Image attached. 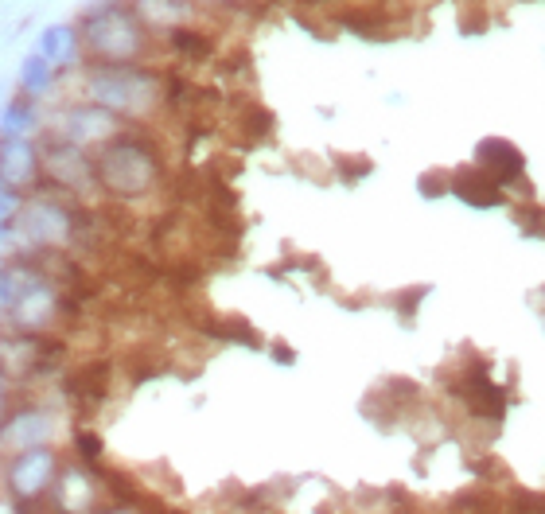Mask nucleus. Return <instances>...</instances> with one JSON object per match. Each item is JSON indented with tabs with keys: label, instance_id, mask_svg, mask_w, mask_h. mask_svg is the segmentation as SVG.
Masks as SVG:
<instances>
[{
	"label": "nucleus",
	"instance_id": "nucleus-13",
	"mask_svg": "<svg viewBox=\"0 0 545 514\" xmlns=\"http://www.w3.org/2000/svg\"><path fill=\"white\" fill-rule=\"evenodd\" d=\"M199 8H242V4H250V0H195Z\"/></svg>",
	"mask_w": 545,
	"mask_h": 514
},
{
	"label": "nucleus",
	"instance_id": "nucleus-8",
	"mask_svg": "<svg viewBox=\"0 0 545 514\" xmlns=\"http://www.w3.org/2000/svg\"><path fill=\"white\" fill-rule=\"evenodd\" d=\"M36 51L47 55L59 74L74 71V67H86V51H82V36H78V24H51L43 28V36L36 39Z\"/></svg>",
	"mask_w": 545,
	"mask_h": 514
},
{
	"label": "nucleus",
	"instance_id": "nucleus-1",
	"mask_svg": "<svg viewBox=\"0 0 545 514\" xmlns=\"http://www.w3.org/2000/svg\"><path fill=\"white\" fill-rule=\"evenodd\" d=\"M86 63H148L156 28L137 0H98L78 16Z\"/></svg>",
	"mask_w": 545,
	"mask_h": 514
},
{
	"label": "nucleus",
	"instance_id": "nucleus-14",
	"mask_svg": "<svg viewBox=\"0 0 545 514\" xmlns=\"http://www.w3.org/2000/svg\"><path fill=\"white\" fill-rule=\"evenodd\" d=\"M4 390H8V370L0 367V421H4Z\"/></svg>",
	"mask_w": 545,
	"mask_h": 514
},
{
	"label": "nucleus",
	"instance_id": "nucleus-4",
	"mask_svg": "<svg viewBox=\"0 0 545 514\" xmlns=\"http://www.w3.org/2000/svg\"><path fill=\"white\" fill-rule=\"evenodd\" d=\"M39 156H43V184L51 187V191H59V195H90V191H102L90 148L74 145V141L55 133L47 145L39 148Z\"/></svg>",
	"mask_w": 545,
	"mask_h": 514
},
{
	"label": "nucleus",
	"instance_id": "nucleus-2",
	"mask_svg": "<svg viewBox=\"0 0 545 514\" xmlns=\"http://www.w3.org/2000/svg\"><path fill=\"white\" fill-rule=\"evenodd\" d=\"M82 98L141 125L168 106V74L152 63H86Z\"/></svg>",
	"mask_w": 545,
	"mask_h": 514
},
{
	"label": "nucleus",
	"instance_id": "nucleus-3",
	"mask_svg": "<svg viewBox=\"0 0 545 514\" xmlns=\"http://www.w3.org/2000/svg\"><path fill=\"white\" fill-rule=\"evenodd\" d=\"M94 168H98V187L109 199H121V203L156 195L164 184V156L137 129H125L109 145L98 148Z\"/></svg>",
	"mask_w": 545,
	"mask_h": 514
},
{
	"label": "nucleus",
	"instance_id": "nucleus-11",
	"mask_svg": "<svg viewBox=\"0 0 545 514\" xmlns=\"http://www.w3.org/2000/svg\"><path fill=\"white\" fill-rule=\"evenodd\" d=\"M55 82H59V67H55L47 55L32 51V55L24 59V67H20V90H24L28 98H47Z\"/></svg>",
	"mask_w": 545,
	"mask_h": 514
},
{
	"label": "nucleus",
	"instance_id": "nucleus-7",
	"mask_svg": "<svg viewBox=\"0 0 545 514\" xmlns=\"http://www.w3.org/2000/svg\"><path fill=\"white\" fill-rule=\"evenodd\" d=\"M0 184L20 199L43 184V156L32 137H0Z\"/></svg>",
	"mask_w": 545,
	"mask_h": 514
},
{
	"label": "nucleus",
	"instance_id": "nucleus-15",
	"mask_svg": "<svg viewBox=\"0 0 545 514\" xmlns=\"http://www.w3.org/2000/svg\"><path fill=\"white\" fill-rule=\"evenodd\" d=\"M273 359H277V363H296V355H292V351H273Z\"/></svg>",
	"mask_w": 545,
	"mask_h": 514
},
{
	"label": "nucleus",
	"instance_id": "nucleus-5",
	"mask_svg": "<svg viewBox=\"0 0 545 514\" xmlns=\"http://www.w3.org/2000/svg\"><path fill=\"white\" fill-rule=\"evenodd\" d=\"M55 129H59V137H67V141H74V145L102 148V145H109L117 133H125V121H121L113 110H106V106H98V102L82 98V102L63 106Z\"/></svg>",
	"mask_w": 545,
	"mask_h": 514
},
{
	"label": "nucleus",
	"instance_id": "nucleus-12",
	"mask_svg": "<svg viewBox=\"0 0 545 514\" xmlns=\"http://www.w3.org/2000/svg\"><path fill=\"white\" fill-rule=\"evenodd\" d=\"M12 203H24V199H20L16 191H8V187L0 184V222H8V207H12Z\"/></svg>",
	"mask_w": 545,
	"mask_h": 514
},
{
	"label": "nucleus",
	"instance_id": "nucleus-10",
	"mask_svg": "<svg viewBox=\"0 0 545 514\" xmlns=\"http://www.w3.org/2000/svg\"><path fill=\"white\" fill-rule=\"evenodd\" d=\"M0 433L8 437V444H20V448H32L43 441L47 433V417H39V409H16L0 421Z\"/></svg>",
	"mask_w": 545,
	"mask_h": 514
},
{
	"label": "nucleus",
	"instance_id": "nucleus-9",
	"mask_svg": "<svg viewBox=\"0 0 545 514\" xmlns=\"http://www.w3.org/2000/svg\"><path fill=\"white\" fill-rule=\"evenodd\" d=\"M39 125V98H28L24 90L4 102L0 110V137H28Z\"/></svg>",
	"mask_w": 545,
	"mask_h": 514
},
{
	"label": "nucleus",
	"instance_id": "nucleus-6",
	"mask_svg": "<svg viewBox=\"0 0 545 514\" xmlns=\"http://www.w3.org/2000/svg\"><path fill=\"white\" fill-rule=\"evenodd\" d=\"M59 479V460L47 444L24 448L12 464H8V491L16 495V503H36L39 495H47V487Z\"/></svg>",
	"mask_w": 545,
	"mask_h": 514
}]
</instances>
